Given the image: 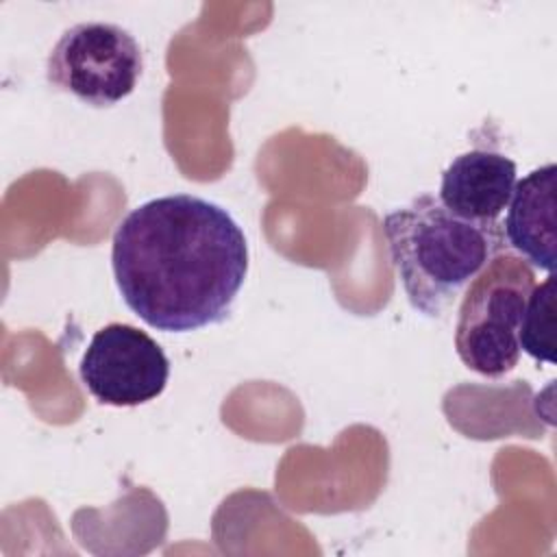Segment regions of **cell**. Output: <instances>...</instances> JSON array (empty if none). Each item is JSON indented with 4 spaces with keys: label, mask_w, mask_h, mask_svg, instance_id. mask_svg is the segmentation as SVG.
<instances>
[{
    "label": "cell",
    "mask_w": 557,
    "mask_h": 557,
    "mask_svg": "<svg viewBox=\"0 0 557 557\" xmlns=\"http://www.w3.org/2000/svg\"><path fill=\"white\" fill-rule=\"evenodd\" d=\"M111 268L122 300L141 322L189 333L231 315L248 274V242L218 202L170 194L122 218Z\"/></svg>",
    "instance_id": "obj_1"
},
{
    "label": "cell",
    "mask_w": 557,
    "mask_h": 557,
    "mask_svg": "<svg viewBox=\"0 0 557 557\" xmlns=\"http://www.w3.org/2000/svg\"><path fill=\"white\" fill-rule=\"evenodd\" d=\"M392 263L409 305L440 318L500 252V224H476L448 211L431 191L383 218Z\"/></svg>",
    "instance_id": "obj_2"
},
{
    "label": "cell",
    "mask_w": 557,
    "mask_h": 557,
    "mask_svg": "<svg viewBox=\"0 0 557 557\" xmlns=\"http://www.w3.org/2000/svg\"><path fill=\"white\" fill-rule=\"evenodd\" d=\"M533 285L535 270L509 250L470 281L455 324V350L466 368L500 379L518 366V329Z\"/></svg>",
    "instance_id": "obj_3"
},
{
    "label": "cell",
    "mask_w": 557,
    "mask_h": 557,
    "mask_svg": "<svg viewBox=\"0 0 557 557\" xmlns=\"http://www.w3.org/2000/svg\"><path fill=\"white\" fill-rule=\"evenodd\" d=\"M144 72L135 35L109 22H81L63 30L48 54L46 78L83 104L102 109L128 98Z\"/></svg>",
    "instance_id": "obj_4"
},
{
    "label": "cell",
    "mask_w": 557,
    "mask_h": 557,
    "mask_svg": "<svg viewBox=\"0 0 557 557\" xmlns=\"http://www.w3.org/2000/svg\"><path fill=\"white\" fill-rule=\"evenodd\" d=\"M78 374L98 403L137 407L163 394L170 359L148 333L133 324L111 322L89 339Z\"/></svg>",
    "instance_id": "obj_5"
},
{
    "label": "cell",
    "mask_w": 557,
    "mask_h": 557,
    "mask_svg": "<svg viewBox=\"0 0 557 557\" xmlns=\"http://www.w3.org/2000/svg\"><path fill=\"white\" fill-rule=\"evenodd\" d=\"M516 183L518 168L513 159L492 150H468L455 157L442 172L437 198L463 220L498 224Z\"/></svg>",
    "instance_id": "obj_6"
},
{
    "label": "cell",
    "mask_w": 557,
    "mask_h": 557,
    "mask_svg": "<svg viewBox=\"0 0 557 557\" xmlns=\"http://www.w3.org/2000/svg\"><path fill=\"white\" fill-rule=\"evenodd\" d=\"M503 235L533 270L555 272L557 263V165L546 163L516 183Z\"/></svg>",
    "instance_id": "obj_7"
},
{
    "label": "cell",
    "mask_w": 557,
    "mask_h": 557,
    "mask_svg": "<svg viewBox=\"0 0 557 557\" xmlns=\"http://www.w3.org/2000/svg\"><path fill=\"white\" fill-rule=\"evenodd\" d=\"M518 344L537 363H555V272L533 285L522 311Z\"/></svg>",
    "instance_id": "obj_8"
}]
</instances>
